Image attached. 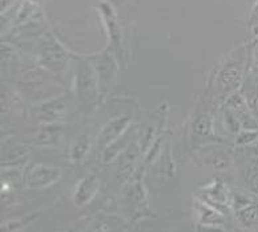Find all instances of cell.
<instances>
[{"instance_id":"cell-21","label":"cell","mask_w":258,"mask_h":232,"mask_svg":"<svg viewBox=\"0 0 258 232\" xmlns=\"http://www.w3.org/2000/svg\"><path fill=\"white\" fill-rule=\"evenodd\" d=\"M222 107H224V106H222ZM222 125H224V128H225L228 132L233 133L234 136L243 128L240 118H238L232 110H229V108L226 107L222 108Z\"/></svg>"},{"instance_id":"cell-25","label":"cell","mask_w":258,"mask_h":232,"mask_svg":"<svg viewBox=\"0 0 258 232\" xmlns=\"http://www.w3.org/2000/svg\"><path fill=\"white\" fill-rule=\"evenodd\" d=\"M249 23H250V26H258V0H255L254 7L251 10Z\"/></svg>"},{"instance_id":"cell-22","label":"cell","mask_w":258,"mask_h":232,"mask_svg":"<svg viewBox=\"0 0 258 232\" xmlns=\"http://www.w3.org/2000/svg\"><path fill=\"white\" fill-rule=\"evenodd\" d=\"M258 139V128H242L236 135V146L238 147H246L255 143Z\"/></svg>"},{"instance_id":"cell-3","label":"cell","mask_w":258,"mask_h":232,"mask_svg":"<svg viewBox=\"0 0 258 232\" xmlns=\"http://www.w3.org/2000/svg\"><path fill=\"white\" fill-rule=\"evenodd\" d=\"M96 7L107 31L108 50L113 52L121 66L124 64V32L118 20L116 8L109 0H97Z\"/></svg>"},{"instance_id":"cell-20","label":"cell","mask_w":258,"mask_h":232,"mask_svg":"<svg viewBox=\"0 0 258 232\" xmlns=\"http://www.w3.org/2000/svg\"><path fill=\"white\" fill-rule=\"evenodd\" d=\"M28 154H30V147L26 146V144L14 146V147H11L8 150L7 155H3V158H2L3 167L6 166V164H7V166H12V164L23 162V160L28 156Z\"/></svg>"},{"instance_id":"cell-27","label":"cell","mask_w":258,"mask_h":232,"mask_svg":"<svg viewBox=\"0 0 258 232\" xmlns=\"http://www.w3.org/2000/svg\"><path fill=\"white\" fill-rule=\"evenodd\" d=\"M251 183H253V188H254V191L258 194V175L257 176L253 177V181H251Z\"/></svg>"},{"instance_id":"cell-7","label":"cell","mask_w":258,"mask_h":232,"mask_svg":"<svg viewBox=\"0 0 258 232\" xmlns=\"http://www.w3.org/2000/svg\"><path fill=\"white\" fill-rule=\"evenodd\" d=\"M199 192L200 200H203L208 206L213 207L224 215H226V212L233 207L230 191L221 177H216L209 184L200 187Z\"/></svg>"},{"instance_id":"cell-13","label":"cell","mask_w":258,"mask_h":232,"mask_svg":"<svg viewBox=\"0 0 258 232\" xmlns=\"http://www.w3.org/2000/svg\"><path fill=\"white\" fill-rule=\"evenodd\" d=\"M100 190V180L97 175L89 173L85 175L78 183L74 192V204L76 207H84L95 199Z\"/></svg>"},{"instance_id":"cell-5","label":"cell","mask_w":258,"mask_h":232,"mask_svg":"<svg viewBox=\"0 0 258 232\" xmlns=\"http://www.w3.org/2000/svg\"><path fill=\"white\" fill-rule=\"evenodd\" d=\"M19 88L26 98H30L36 103H41L44 100L52 99L61 94V89L60 91L57 89L59 84H55L53 79L47 80L45 76L36 74V72L22 77V80L19 81Z\"/></svg>"},{"instance_id":"cell-17","label":"cell","mask_w":258,"mask_h":232,"mask_svg":"<svg viewBox=\"0 0 258 232\" xmlns=\"http://www.w3.org/2000/svg\"><path fill=\"white\" fill-rule=\"evenodd\" d=\"M131 128L126 131L122 136L118 137L117 140H114L113 143H111L108 147H105L103 150V162L104 164H109L114 160V159L117 158L118 155L122 154V152L125 151L126 146L129 144V142L132 140V136H131Z\"/></svg>"},{"instance_id":"cell-14","label":"cell","mask_w":258,"mask_h":232,"mask_svg":"<svg viewBox=\"0 0 258 232\" xmlns=\"http://www.w3.org/2000/svg\"><path fill=\"white\" fill-rule=\"evenodd\" d=\"M233 208L243 227H254L258 224V204L243 196L236 195L233 198Z\"/></svg>"},{"instance_id":"cell-24","label":"cell","mask_w":258,"mask_h":232,"mask_svg":"<svg viewBox=\"0 0 258 232\" xmlns=\"http://www.w3.org/2000/svg\"><path fill=\"white\" fill-rule=\"evenodd\" d=\"M212 164H213L217 170H221V168H225L228 166V159L224 154H216L214 155L213 160H212Z\"/></svg>"},{"instance_id":"cell-23","label":"cell","mask_w":258,"mask_h":232,"mask_svg":"<svg viewBox=\"0 0 258 232\" xmlns=\"http://www.w3.org/2000/svg\"><path fill=\"white\" fill-rule=\"evenodd\" d=\"M243 88L245 89L241 91V92L243 94L245 99H246L250 112L253 114L255 120H258V84H254L250 88H246V87H243Z\"/></svg>"},{"instance_id":"cell-28","label":"cell","mask_w":258,"mask_h":232,"mask_svg":"<svg viewBox=\"0 0 258 232\" xmlns=\"http://www.w3.org/2000/svg\"><path fill=\"white\" fill-rule=\"evenodd\" d=\"M251 146H253V154H254V156H257L258 158V139H257V142L251 144Z\"/></svg>"},{"instance_id":"cell-15","label":"cell","mask_w":258,"mask_h":232,"mask_svg":"<svg viewBox=\"0 0 258 232\" xmlns=\"http://www.w3.org/2000/svg\"><path fill=\"white\" fill-rule=\"evenodd\" d=\"M196 212H197V220H199L200 227H209V228H218L222 227L225 220H224V214L217 211L213 207L208 206L203 200L195 203Z\"/></svg>"},{"instance_id":"cell-1","label":"cell","mask_w":258,"mask_h":232,"mask_svg":"<svg viewBox=\"0 0 258 232\" xmlns=\"http://www.w3.org/2000/svg\"><path fill=\"white\" fill-rule=\"evenodd\" d=\"M75 60H76L74 74L75 96H76L80 111H91L95 108L101 95L96 71L89 56L75 58Z\"/></svg>"},{"instance_id":"cell-10","label":"cell","mask_w":258,"mask_h":232,"mask_svg":"<svg viewBox=\"0 0 258 232\" xmlns=\"http://www.w3.org/2000/svg\"><path fill=\"white\" fill-rule=\"evenodd\" d=\"M61 171L53 166L35 164L27 171L24 176V183L28 188H47L53 185L60 180Z\"/></svg>"},{"instance_id":"cell-2","label":"cell","mask_w":258,"mask_h":232,"mask_svg":"<svg viewBox=\"0 0 258 232\" xmlns=\"http://www.w3.org/2000/svg\"><path fill=\"white\" fill-rule=\"evenodd\" d=\"M72 60H75L72 52L56 36L49 33L41 40L37 55V66L40 68L56 77H64Z\"/></svg>"},{"instance_id":"cell-19","label":"cell","mask_w":258,"mask_h":232,"mask_svg":"<svg viewBox=\"0 0 258 232\" xmlns=\"http://www.w3.org/2000/svg\"><path fill=\"white\" fill-rule=\"evenodd\" d=\"M89 150H91V140L87 135H81L71 146L70 160L72 163H80L88 155Z\"/></svg>"},{"instance_id":"cell-12","label":"cell","mask_w":258,"mask_h":232,"mask_svg":"<svg viewBox=\"0 0 258 232\" xmlns=\"http://www.w3.org/2000/svg\"><path fill=\"white\" fill-rule=\"evenodd\" d=\"M41 18H43V11L40 4L36 0H24L12 22V30L19 31L35 26V23L40 22Z\"/></svg>"},{"instance_id":"cell-6","label":"cell","mask_w":258,"mask_h":232,"mask_svg":"<svg viewBox=\"0 0 258 232\" xmlns=\"http://www.w3.org/2000/svg\"><path fill=\"white\" fill-rule=\"evenodd\" d=\"M89 59H91L93 67H95V71H96L100 92H101V95L107 94L113 87L114 79H116V75H117L118 66H120L117 58L114 56L111 50L107 48L104 52L89 56Z\"/></svg>"},{"instance_id":"cell-26","label":"cell","mask_w":258,"mask_h":232,"mask_svg":"<svg viewBox=\"0 0 258 232\" xmlns=\"http://www.w3.org/2000/svg\"><path fill=\"white\" fill-rule=\"evenodd\" d=\"M253 64H254L255 71H258V44L255 45L254 52H253Z\"/></svg>"},{"instance_id":"cell-8","label":"cell","mask_w":258,"mask_h":232,"mask_svg":"<svg viewBox=\"0 0 258 232\" xmlns=\"http://www.w3.org/2000/svg\"><path fill=\"white\" fill-rule=\"evenodd\" d=\"M33 118L43 123H61L67 116V103L63 95L37 103L32 111Z\"/></svg>"},{"instance_id":"cell-9","label":"cell","mask_w":258,"mask_h":232,"mask_svg":"<svg viewBox=\"0 0 258 232\" xmlns=\"http://www.w3.org/2000/svg\"><path fill=\"white\" fill-rule=\"evenodd\" d=\"M190 133L193 142L210 139L213 136V114L204 100H201L190 120Z\"/></svg>"},{"instance_id":"cell-4","label":"cell","mask_w":258,"mask_h":232,"mask_svg":"<svg viewBox=\"0 0 258 232\" xmlns=\"http://www.w3.org/2000/svg\"><path fill=\"white\" fill-rule=\"evenodd\" d=\"M243 84V67L238 60H228L218 68L214 77V98L224 103L229 96L240 91Z\"/></svg>"},{"instance_id":"cell-11","label":"cell","mask_w":258,"mask_h":232,"mask_svg":"<svg viewBox=\"0 0 258 232\" xmlns=\"http://www.w3.org/2000/svg\"><path fill=\"white\" fill-rule=\"evenodd\" d=\"M131 125H132V120L128 115H120V116L111 119L109 122L105 123V125L100 131L99 136L96 137L97 150L103 151L104 148L113 143L114 140L122 136L131 128Z\"/></svg>"},{"instance_id":"cell-16","label":"cell","mask_w":258,"mask_h":232,"mask_svg":"<svg viewBox=\"0 0 258 232\" xmlns=\"http://www.w3.org/2000/svg\"><path fill=\"white\" fill-rule=\"evenodd\" d=\"M64 133V127L60 123H43L39 127L36 136H35V144L40 147L47 146H55L60 142Z\"/></svg>"},{"instance_id":"cell-18","label":"cell","mask_w":258,"mask_h":232,"mask_svg":"<svg viewBox=\"0 0 258 232\" xmlns=\"http://www.w3.org/2000/svg\"><path fill=\"white\" fill-rule=\"evenodd\" d=\"M125 199L128 200L129 206L136 207V211L143 207V203L147 202V192L141 183V176L133 177V181L128 185V190H126Z\"/></svg>"}]
</instances>
